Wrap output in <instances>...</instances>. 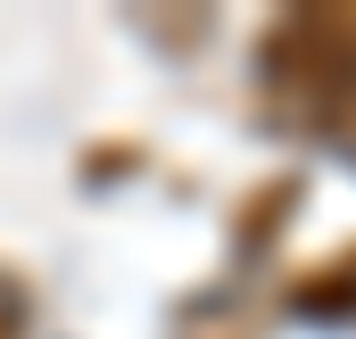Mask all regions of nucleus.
Masks as SVG:
<instances>
[{"mask_svg": "<svg viewBox=\"0 0 356 339\" xmlns=\"http://www.w3.org/2000/svg\"><path fill=\"white\" fill-rule=\"evenodd\" d=\"M266 99L290 124L356 141V8H298L266 33Z\"/></svg>", "mask_w": 356, "mask_h": 339, "instance_id": "obj_1", "label": "nucleus"}, {"mask_svg": "<svg viewBox=\"0 0 356 339\" xmlns=\"http://www.w3.org/2000/svg\"><path fill=\"white\" fill-rule=\"evenodd\" d=\"M25 331V290H17V273H0V339Z\"/></svg>", "mask_w": 356, "mask_h": 339, "instance_id": "obj_2", "label": "nucleus"}]
</instances>
